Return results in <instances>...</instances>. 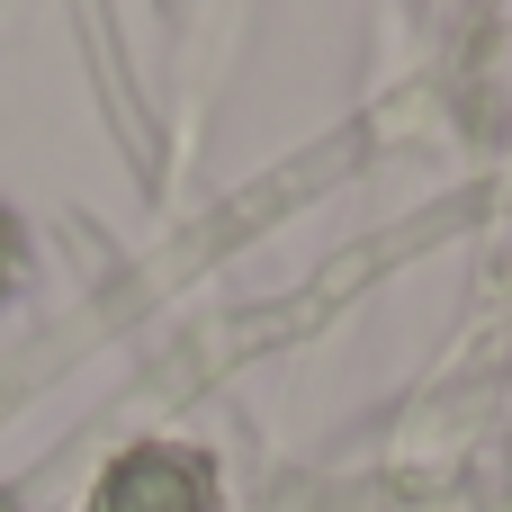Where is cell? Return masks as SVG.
I'll use <instances>...</instances> for the list:
<instances>
[{"mask_svg":"<svg viewBox=\"0 0 512 512\" xmlns=\"http://www.w3.org/2000/svg\"><path fill=\"white\" fill-rule=\"evenodd\" d=\"M99 512H207V477H198V459L144 450V459H126V468L108 477Z\"/></svg>","mask_w":512,"mask_h":512,"instance_id":"6da1fadb","label":"cell"}]
</instances>
